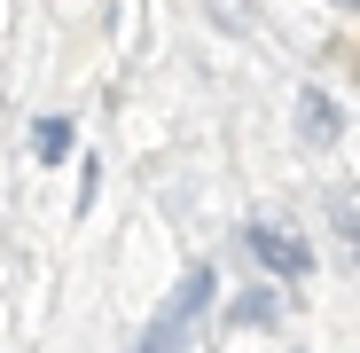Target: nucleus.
I'll list each match as a JSON object with an SVG mask.
<instances>
[{
	"label": "nucleus",
	"instance_id": "1",
	"mask_svg": "<svg viewBox=\"0 0 360 353\" xmlns=\"http://www.w3.org/2000/svg\"><path fill=\"white\" fill-rule=\"evenodd\" d=\"M212 290H219V275H212V267H196L188 283H180V299H172V306H165V314L149 322V337H141V353H165V345H172L180 330H188V322H196V314L212 306Z\"/></svg>",
	"mask_w": 360,
	"mask_h": 353
},
{
	"label": "nucleus",
	"instance_id": "2",
	"mask_svg": "<svg viewBox=\"0 0 360 353\" xmlns=\"http://www.w3.org/2000/svg\"><path fill=\"white\" fill-rule=\"evenodd\" d=\"M243 244H251V259L274 267V275H306V267H314V252L297 244V235H282V228H243Z\"/></svg>",
	"mask_w": 360,
	"mask_h": 353
},
{
	"label": "nucleus",
	"instance_id": "3",
	"mask_svg": "<svg viewBox=\"0 0 360 353\" xmlns=\"http://www.w3.org/2000/svg\"><path fill=\"white\" fill-rule=\"evenodd\" d=\"M297 134H306V142H337L345 134V110L321 87H297Z\"/></svg>",
	"mask_w": 360,
	"mask_h": 353
},
{
	"label": "nucleus",
	"instance_id": "4",
	"mask_svg": "<svg viewBox=\"0 0 360 353\" xmlns=\"http://www.w3.org/2000/svg\"><path fill=\"white\" fill-rule=\"evenodd\" d=\"M32 149H39V165H55V157L71 149V126H63V118H39V134H32Z\"/></svg>",
	"mask_w": 360,
	"mask_h": 353
},
{
	"label": "nucleus",
	"instance_id": "5",
	"mask_svg": "<svg viewBox=\"0 0 360 353\" xmlns=\"http://www.w3.org/2000/svg\"><path fill=\"white\" fill-rule=\"evenodd\" d=\"M329 220H337L352 244H360V189H337V197H329Z\"/></svg>",
	"mask_w": 360,
	"mask_h": 353
},
{
	"label": "nucleus",
	"instance_id": "6",
	"mask_svg": "<svg viewBox=\"0 0 360 353\" xmlns=\"http://www.w3.org/2000/svg\"><path fill=\"white\" fill-rule=\"evenodd\" d=\"M235 322H274V299H266V290H259V299H243V306H235Z\"/></svg>",
	"mask_w": 360,
	"mask_h": 353
},
{
	"label": "nucleus",
	"instance_id": "7",
	"mask_svg": "<svg viewBox=\"0 0 360 353\" xmlns=\"http://www.w3.org/2000/svg\"><path fill=\"white\" fill-rule=\"evenodd\" d=\"M329 8H345V16H360V0H329Z\"/></svg>",
	"mask_w": 360,
	"mask_h": 353
}]
</instances>
